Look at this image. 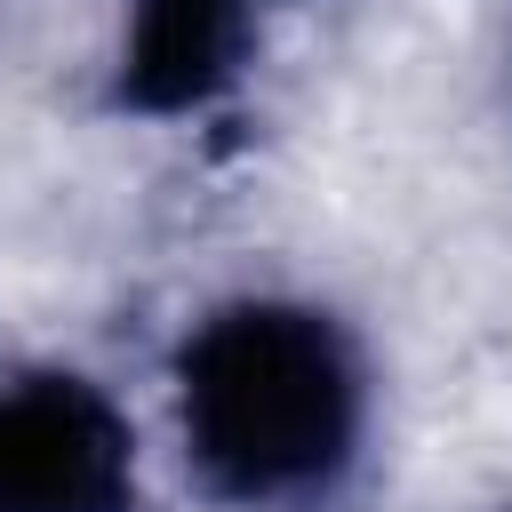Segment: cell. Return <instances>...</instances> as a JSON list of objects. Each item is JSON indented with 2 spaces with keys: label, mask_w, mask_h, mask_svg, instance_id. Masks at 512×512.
Masks as SVG:
<instances>
[{
  "label": "cell",
  "mask_w": 512,
  "mask_h": 512,
  "mask_svg": "<svg viewBox=\"0 0 512 512\" xmlns=\"http://www.w3.org/2000/svg\"><path fill=\"white\" fill-rule=\"evenodd\" d=\"M136 440L88 376L0 384V512H128Z\"/></svg>",
  "instance_id": "cell-2"
},
{
  "label": "cell",
  "mask_w": 512,
  "mask_h": 512,
  "mask_svg": "<svg viewBox=\"0 0 512 512\" xmlns=\"http://www.w3.org/2000/svg\"><path fill=\"white\" fill-rule=\"evenodd\" d=\"M264 0H128L120 40V104L136 112H200L224 96L256 48Z\"/></svg>",
  "instance_id": "cell-3"
},
{
  "label": "cell",
  "mask_w": 512,
  "mask_h": 512,
  "mask_svg": "<svg viewBox=\"0 0 512 512\" xmlns=\"http://www.w3.org/2000/svg\"><path fill=\"white\" fill-rule=\"evenodd\" d=\"M184 456L224 504L304 512L328 504L360 456L368 384L352 336L288 296L216 304L176 352Z\"/></svg>",
  "instance_id": "cell-1"
}]
</instances>
